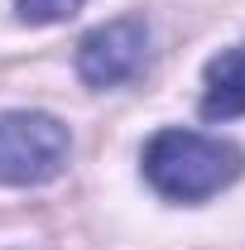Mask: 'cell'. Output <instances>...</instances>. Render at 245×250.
<instances>
[{
	"label": "cell",
	"instance_id": "obj_4",
	"mask_svg": "<svg viewBox=\"0 0 245 250\" xmlns=\"http://www.w3.org/2000/svg\"><path fill=\"white\" fill-rule=\"evenodd\" d=\"M245 116V43L221 48L202 72V121Z\"/></svg>",
	"mask_w": 245,
	"mask_h": 250
},
{
	"label": "cell",
	"instance_id": "obj_3",
	"mask_svg": "<svg viewBox=\"0 0 245 250\" xmlns=\"http://www.w3.org/2000/svg\"><path fill=\"white\" fill-rule=\"evenodd\" d=\"M144 53H149V24L140 15L106 20L92 34H82V43H77V77L96 92L121 87L144 67Z\"/></svg>",
	"mask_w": 245,
	"mask_h": 250
},
{
	"label": "cell",
	"instance_id": "obj_2",
	"mask_svg": "<svg viewBox=\"0 0 245 250\" xmlns=\"http://www.w3.org/2000/svg\"><path fill=\"white\" fill-rule=\"evenodd\" d=\"M72 154V135L48 111H0V188L53 183Z\"/></svg>",
	"mask_w": 245,
	"mask_h": 250
},
{
	"label": "cell",
	"instance_id": "obj_1",
	"mask_svg": "<svg viewBox=\"0 0 245 250\" xmlns=\"http://www.w3.org/2000/svg\"><path fill=\"white\" fill-rule=\"evenodd\" d=\"M144 183L168 202H207L245 173V149L202 130H159L144 154Z\"/></svg>",
	"mask_w": 245,
	"mask_h": 250
},
{
	"label": "cell",
	"instance_id": "obj_5",
	"mask_svg": "<svg viewBox=\"0 0 245 250\" xmlns=\"http://www.w3.org/2000/svg\"><path fill=\"white\" fill-rule=\"evenodd\" d=\"M87 0H15V20L20 24H62L82 10Z\"/></svg>",
	"mask_w": 245,
	"mask_h": 250
}]
</instances>
